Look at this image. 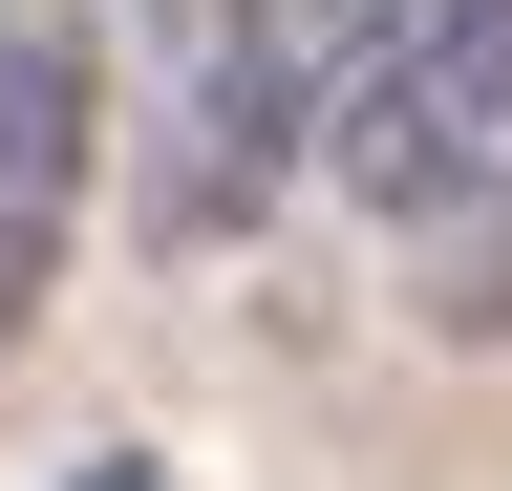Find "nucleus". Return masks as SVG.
Returning a JSON list of instances; mask_svg holds the SVG:
<instances>
[{"instance_id": "1", "label": "nucleus", "mask_w": 512, "mask_h": 491, "mask_svg": "<svg viewBox=\"0 0 512 491\" xmlns=\"http://www.w3.org/2000/svg\"><path fill=\"white\" fill-rule=\"evenodd\" d=\"M320 171L384 214L427 342H512V0H406L320 107Z\"/></svg>"}, {"instance_id": "2", "label": "nucleus", "mask_w": 512, "mask_h": 491, "mask_svg": "<svg viewBox=\"0 0 512 491\" xmlns=\"http://www.w3.org/2000/svg\"><path fill=\"white\" fill-rule=\"evenodd\" d=\"M384 22H406V0H171L150 129H128V193H150L171 257H235V235L320 171V107L363 86Z\"/></svg>"}, {"instance_id": "3", "label": "nucleus", "mask_w": 512, "mask_h": 491, "mask_svg": "<svg viewBox=\"0 0 512 491\" xmlns=\"http://www.w3.org/2000/svg\"><path fill=\"white\" fill-rule=\"evenodd\" d=\"M86 150H107V65L64 22H0V342H22L64 214H86Z\"/></svg>"}, {"instance_id": "4", "label": "nucleus", "mask_w": 512, "mask_h": 491, "mask_svg": "<svg viewBox=\"0 0 512 491\" xmlns=\"http://www.w3.org/2000/svg\"><path fill=\"white\" fill-rule=\"evenodd\" d=\"M64 491H192V470H150V449H107V470H64Z\"/></svg>"}]
</instances>
